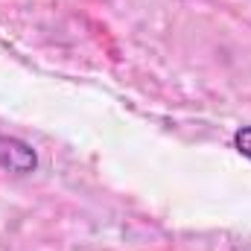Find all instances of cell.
<instances>
[{"label": "cell", "mask_w": 251, "mask_h": 251, "mask_svg": "<svg viewBox=\"0 0 251 251\" xmlns=\"http://www.w3.org/2000/svg\"><path fill=\"white\" fill-rule=\"evenodd\" d=\"M0 167L9 173L26 176V173L38 170V155L26 140L12 137V134H0Z\"/></svg>", "instance_id": "cell-1"}, {"label": "cell", "mask_w": 251, "mask_h": 251, "mask_svg": "<svg viewBox=\"0 0 251 251\" xmlns=\"http://www.w3.org/2000/svg\"><path fill=\"white\" fill-rule=\"evenodd\" d=\"M234 149H237L243 158L251 161V126H243V128L234 131Z\"/></svg>", "instance_id": "cell-2"}]
</instances>
